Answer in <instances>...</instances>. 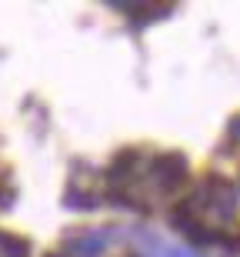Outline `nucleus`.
<instances>
[{
  "instance_id": "obj_1",
  "label": "nucleus",
  "mask_w": 240,
  "mask_h": 257,
  "mask_svg": "<svg viewBox=\"0 0 240 257\" xmlns=\"http://www.w3.org/2000/svg\"><path fill=\"white\" fill-rule=\"evenodd\" d=\"M170 217L187 237L200 240V244H213V240H220L217 227H227L237 217V191L223 177L210 174L200 181V187L190 197L173 207Z\"/></svg>"
},
{
  "instance_id": "obj_2",
  "label": "nucleus",
  "mask_w": 240,
  "mask_h": 257,
  "mask_svg": "<svg viewBox=\"0 0 240 257\" xmlns=\"http://www.w3.org/2000/svg\"><path fill=\"white\" fill-rule=\"evenodd\" d=\"M187 174H190V164L183 154H157L147 161L144 184L154 194H173L187 184Z\"/></svg>"
},
{
  "instance_id": "obj_3",
  "label": "nucleus",
  "mask_w": 240,
  "mask_h": 257,
  "mask_svg": "<svg viewBox=\"0 0 240 257\" xmlns=\"http://www.w3.org/2000/svg\"><path fill=\"white\" fill-rule=\"evenodd\" d=\"M114 240V234L104 227H84L77 234H70L64 240V257H100L107 244Z\"/></svg>"
},
{
  "instance_id": "obj_4",
  "label": "nucleus",
  "mask_w": 240,
  "mask_h": 257,
  "mask_svg": "<svg viewBox=\"0 0 240 257\" xmlns=\"http://www.w3.org/2000/svg\"><path fill=\"white\" fill-rule=\"evenodd\" d=\"M0 257H30V244L17 234L0 230Z\"/></svg>"
},
{
  "instance_id": "obj_5",
  "label": "nucleus",
  "mask_w": 240,
  "mask_h": 257,
  "mask_svg": "<svg viewBox=\"0 0 240 257\" xmlns=\"http://www.w3.org/2000/svg\"><path fill=\"white\" fill-rule=\"evenodd\" d=\"M150 244H154V254L150 257H200V254H193L190 247H167L160 240H150Z\"/></svg>"
},
{
  "instance_id": "obj_6",
  "label": "nucleus",
  "mask_w": 240,
  "mask_h": 257,
  "mask_svg": "<svg viewBox=\"0 0 240 257\" xmlns=\"http://www.w3.org/2000/svg\"><path fill=\"white\" fill-rule=\"evenodd\" d=\"M14 204V187L7 184V177H0V210H7Z\"/></svg>"
},
{
  "instance_id": "obj_7",
  "label": "nucleus",
  "mask_w": 240,
  "mask_h": 257,
  "mask_svg": "<svg viewBox=\"0 0 240 257\" xmlns=\"http://www.w3.org/2000/svg\"><path fill=\"white\" fill-rule=\"evenodd\" d=\"M227 141H230V144H240V114L230 117V124H227Z\"/></svg>"
},
{
  "instance_id": "obj_8",
  "label": "nucleus",
  "mask_w": 240,
  "mask_h": 257,
  "mask_svg": "<svg viewBox=\"0 0 240 257\" xmlns=\"http://www.w3.org/2000/svg\"><path fill=\"white\" fill-rule=\"evenodd\" d=\"M50 257H64V254H50Z\"/></svg>"
}]
</instances>
